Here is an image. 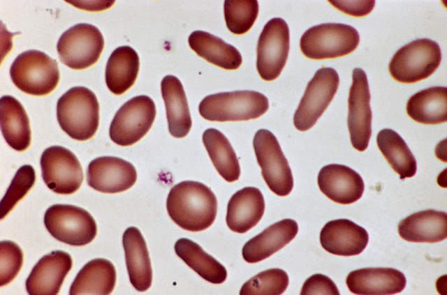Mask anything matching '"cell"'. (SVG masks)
Returning <instances> with one entry per match:
<instances>
[{
    "mask_svg": "<svg viewBox=\"0 0 447 295\" xmlns=\"http://www.w3.org/2000/svg\"><path fill=\"white\" fill-rule=\"evenodd\" d=\"M406 113L415 121L436 125L447 121V89L432 86L417 92L406 103Z\"/></svg>",
    "mask_w": 447,
    "mask_h": 295,
    "instance_id": "4316f807",
    "label": "cell"
},
{
    "mask_svg": "<svg viewBox=\"0 0 447 295\" xmlns=\"http://www.w3.org/2000/svg\"><path fill=\"white\" fill-rule=\"evenodd\" d=\"M188 42L199 56L221 68L236 70L242 64V56L234 46L208 32L195 31Z\"/></svg>",
    "mask_w": 447,
    "mask_h": 295,
    "instance_id": "83f0119b",
    "label": "cell"
},
{
    "mask_svg": "<svg viewBox=\"0 0 447 295\" xmlns=\"http://www.w3.org/2000/svg\"><path fill=\"white\" fill-rule=\"evenodd\" d=\"M73 266L71 255L61 250L43 256L34 266L26 280L30 295H56Z\"/></svg>",
    "mask_w": 447,
    "mask_h": 295,
    "instance_id": "2e32d148",
    "label": "cell"
},
{
    "mask_svg": "<svg viewBox=\"0 0 447 295\" xmlns=\"http://www.w3.org/2000/svg\"><path fill=\"white\" fill-rule=\"evenodd\" d=\"M268 107V99L263 93L242 90L207 96L200 103L198 110L206 120L224 122L255 119Z\"/></svg>",
    "mask_w": 447,
    "mask_h": 295,
    "instance_id": "3957f363",
    "label": "cell"
},
{
    "mask_svg": "<svg viewBox=\"0 0 447 295\" xmlns=\"http://www.w3.org/2000/svg\"><path fill=\"white\" fill-rule=\"evenodd\" d=\"M287 273L280 268L263 271L242 287L240 295H279L285 292L288 285Z\"/></svg>",
    "mask_w": 447,
    "mask_h": 295,
    "instance_id": "836d02e7",
    "label": "cell"
},
{
    "mask_svg": "<svg viewBox=\"0 0 447 295\" xmlns=\"http://www.w3.org/2000/svg\"><path fill=\"white\" fill-rule=\"evenodd\" d=\"M166 208L170 218L181 228L189 232H200L214 222L217 200L214 192L205 184L184 181L170 189Z\"/></svg>",
    "mask_w": 447,
    "mask_h": 295,
    "instance_id": "6da1fadb",
    "label": "cell"
},
{
    "mask_svg": "<svg viewBox=\"0 0 447 295\" xmlns=\"http://www.w3.org/2000/svg\"><path fill=\"white\" fill-rule=\"evenodd\" d=\"M369 241L367 232L348 219L328 222L320 233L321 246L328 252L340 256L360 254Z\"/></svg>",
    "mask_w": 447,
    "mask_h": 295,
    "instance_id": "ac0fdd59",
    "label": "cell"
},
{
    "mask_svg": "<svg viewBox=\"0 0 447 295\" xmlns=\"http://www.w3.org/2000/svg\"><path fill=\"white\" fill-rule=\"evenodd\" d=\"M359 41V33L353 27L324 23L307 29L300 38V47L309 59H335L353 52Z\"/></svg>",
    "mask_w": 447,
    "mask_h": 295,
    "instance_id": "8992f818",
    "label": "cell"
},
{
    "mask_svg": "<svg viewBox=\"0 0 447 295\" xmlns=\"http://www.w3.org/2000/svg\"><path fill=\"white\" fill-rule=\"evenodd\" d=\"M265 211L264 197L255 187H245L237 191L227 206L226 224L237 233H245L261 220Z\"/></svg>",
    "mask_w": 447,
    "mask_h": 295,
    "instance_id": "44dd1931",
    "label": "cell"
},
{
    "mask_svg": "<svg viewBox=\"0 0 447 295\" xmlns=\"http://www.w3.org/2000/svg\"><path fill=\"white\" fill-rule=\"evenodd\" d=\"M104 39L99 29L94 25L75 24L59 37L57 50L59 59L74 70H82L94 64L103 50Z\"/></svg>",
    "mask_w": 447,
    "mask_h": 295,
    "instance_id": "9c48e42d",
    "label": "cell"
},
{
    "mask_svg": "<svg viewBox=\"0 0 447 295\" xmlns=\"http://www.w3.org/2000/svg\"><path fill=\"white\" fill-rule=\"evenodd\" d=\"M175 251L201 278L213 284H221L227 278L226 268L194 241L182 238L175 243Z\"/></svg>",
    "mask_w": 447,
    "mask_h": 295,
    "instance_id": "f546056e",
    "label": "cell"
},
{
    "mask_svg": "<svg viewBox=\"0 0 447 295\" xmlns=\"http://www.w3.org/2000/svg\"><path fill=\"white\" fill-rule=\"evenodd\" d=\"M348 98L347 124L352 146L358 151H363L367 148L372 135L369 88L367 75L362 69L354 68Z\"/></svg>",
    "mask_w": 447,
    "mask_h": 295,
    "instance_id": "5bb4252c",
    "label": "cell"
},
{
    "mask_svg": "<svg viewBox=\"0 0 447 295\" xmlns=\"http://www.w3.org/2000/svg\"><path fill=\"white\" fill-rule=\"evenodd\" d=\"M224 10L228 30L242 35L254 25L258 14V3L256 0H226Z\"/></svg>",
    "mask_w": 447,
    "mask_h": 295,
    "instance_id": "d6a6232c",
    "label": "cell"
},
{
    "mask_svg": "<svg viewBox=\"0 0 447 295\" xmlns=\"http://www.w3.org/2000/svg\"><path fill=\"white\" fill-rule=\"evenodd\" d=\"M441 61L439 44L429 38H420L400 48L391 59L388 70L396 81L411 84L433 74Z\"/></svg>",
    "mask_w": 447,
    "mask_h": 295,
    "instance_id": "5b68a950",
    "label": "cell"
},
{
    "mask_svg": "<svg viewBox=\"0 0 447 295\" xmlns=\"http://www.w3.org/2000/svg\"><path fill=\"white\" fill-rule=\"evenodd\" d=\"M1 130L7 144L17 151L26 150L31 143L28 116L22 105L11 96L0 100Z\"/></svg>",
    "mask_w": 447,
    "mask_h": 295,
    "instance_id": "d4e9b609",
    "label": "cell"
},
{
    "mask_svg": "<svg viewBox=\"0 0 447 295\" xmlns=\"http://www.w3.org/2000/svg\"><path fill=\"white\" fill-rule=\"evenodd\" d=\"M301 295H339L335 282L328 276L316 273L306 280L302 285Z\"/></svg>",
    "mask_w": 447,
    "mask_h": 295,
    "instance_id": "8d00e7d4",
    "label": "cell"
},
{
    "mask_svg": "<svg viewBox=\"0 0 447 295\" xmlns=\"http://www.w3.org/2000/svg\"><path fill=\"white\" fill-rule=\"evenodd\" d=\"M57 117L60 127L69 137L78 141L89 139L99 123L96 96L85 86L70 89L57 101Z\"/></svg>",
    "mask_w": 447,
    "mask_h": 295,
    "instance_id": "7a4b0ae2",
    "label": "cell"
},
{
    "mask_svg": "<svg viewBox=\"0 0 447 295\" xmlns=\"http://www.w3.org/2000/svg\"><path fill=\"white\" fill-rule=\"evenodd\" d=\"M161 89L169 133L174 137H184L190 131L192 121L183 86L178 78L169 75L163 78Z\"/></svg>",
    "mask_w": 447,
    "mask_h": 295,
    "instance_id": "cb8c5ba5",
    "label": "cell"
},
{
    "mask_svg": "<svg viewBox=\"0 0 447 295\" xmlns=\"http://www.w3.org/2000/svg\"><path fill=\"white\" fill-rule=\"evenodd\" d=\"M122 244L131 283L139 292L147 290L152 282V269L145 241L135 227L123 234Z\"/></svg>",
    "mask_w": 447,
    "mask_h": 295,
    "instance_id": "603a6c76",
    "label": "cell"
},
{
    "mask_svg": "<svg viewBox=\"0 0 447 295\" xmlns=\"http://www.w3.org/2000/svg\"><path fill=\"white\" fill-rule=\"evenodd\" d=\"M203 142L218 173L228 182L237 181L240 167L237 156L226 137L215 128L203 134Z\"/></svg>",
    "mask_w": 447,
    "mask_h": 295,
    "instance_id": "1f68e13d",
    "label": "cell"
},
{
    "mask_svg": "<svg viewBox=\"0 0 447 295\" xmlns=\"http://www.w3.org/2000/svg\"><path fill=\"white\" fill-rule=\"evenodd\" d=\"M351 292L358 295H390L401 292L406 280L393 268H364L351 271L346 277Z\"/></svg>",
    "mask_w": 447,
    "mask_h": 295,
    "instance_id": "d6986e66",
    "label": "cell"
},
{
    "mask_svg": "<svg viewBox=\"0 0 447 295\" xmlns=\"http://www.w3.org/2000/svg\"><path fill=\"white\" fill-rule=\"evenodd\" d=\"M339 10L354 17L368 15L375 5V1H329Z\"/></svg>",
    "mask_w": 447,
    "mask_h": 295,
    "instance_id": "74e56055",
    "label": "cell"
},
{
    "mask_svg": "<svg viewBox=\"0 0 447 295\" xmlns=\"http://www.w3.org/2000/svg\"><path fill=\"white\" fill-rule=\"evenodd\" d=\"M35 181L36 173L31 165H24L18 169L1 201V220L27 194Z\"/></svg>",
    "mask_w": 447,
    "mask_h": 295,
    "instance_id": "e575fe53",
    "label": "cell"
},
{
    "mask_svg": "<svg viewBox=\"0 0 447 295\" xmlns=\"http://www.w3.org/2000/svg\"><path fill=\"white\" fill-rule=\"evenodd\" d=\"M317 180L321 191L332 201L341 204L358 201L365 189L360 174L343 165L330 164L323 167Z\"/></svg>",
    "mask_w": 447,
    "mask_h": 295,
    "instance_id": "e0dca14e",
    "label": "cell"
},
{
    "mask_svg": "<svg viewBox=\"0 0 447 295\" xmlns=\"http://www.w3.org/2000/svg\"><path fill=\"white\" fill-rule=\"evenodd\" d=\"M10 75L20 90L38 96L51 93L59 81L57 61L36 50L19 54L11 64Z\"/></svg>",
    "mask_w": 447,
    "mask_h": 295,
    "instance_id": "277c9868",
    "label": "cell"
},
{
    "mask_svg": "<svg viewBox=\"0 0 447 295\" xmlns=\"http://www.w3.org/2000/svg\"><path fill=\"white\" fill-rule=\"evenodd\" d=\"M290 34L287 23L280 17L270 20L264 26L257 45L256 68L265 81L277 78L289 52Z\"/></svg>",
    "mask_w": 447,
    "mask_h": 295,
    "instance_id": "7c38bea8",
    "label": "cell"
},
{
    "mask_svg": "<svg viewBox=\"0 0 447 295\" xmlns=\"http://www.w3.org/2000/svg\"><path fill=\"white\" fill-rule=\"evenodd\" d=\"M41 167L45 183L56 193L72 194L82 183L81 165L75 154L65 147L47 148L41 155Z\"/></svg>",
    "mask_w": 447,
    "mask_h": 295,
    "instance_id": "4fadbf2b",
    "label": "cell"
},
{
    "mask_svg": "<svg viewBox=\"0 0 447 295\" xmlns=\"http://www.w3.org/2000/svg\"><path fill=\"white\" fill-rule=\"evenodd\" d=\"M253 146L269 188L278 196L288 195L293 187V178L276 137L267 129H260L254 137Z\"/></svg>",
    "mask_w": 447,
    "mask_h": 295,
    "instance_id": "ba28073f",
    "label": "cell"
},
{
    "mask_svg": "<svg viewBox=\"0 0 447 295\" xmlns=\"http://www.w3.org/2000/svg\"><path fill=\"white\" fill-rule=\"evenodd\" d=\"M155 116L156 107L151 98L145 95L132 98L116 112L110 126V137L119 146H131L147 133Z\"/></svg>",
    "mask_w": 447,
    "mask_h": 295,
    "instance_id": "30bf717a",
    "label": "cell"
},
{
    "mask_svg": "<svg viewBox=\"0 0 447 295\" xmlns=\"http://www.w3.org/2000/svg\"><path fill=\"white\" fill-rule=\"evenodd\" d=\"M140 66L138 53L130 46L116 48L110 54L105 68V83L115 95H121L135 82Z\"/></svg>",
    "mask_w": 447,
    "mask_h": 295,
    "instance_id": "f1b7e54d",
    "label": "cell"
},
{
    "mask_svg": "<svg viewBox=\"0 0 447 295\" xmlns=\"http://www.w3.org/2000/svg\"><path fill=\"white\" fill-rule=\"evenodd\" d=\"M116 282L114 265L105 259H94L78 272L69 290V294H110Z\"/></svg>",
    "mask_w": 447,
    "mask_h": 295,
    "instance_id": "484cf974",
    "label": "cell"
},
{
    "mask_svg": "<svg viewBox=\"0 0 447 295\" xmlns=\"http://www.w3.org/2000/svg\"><path fill=\"white\" fill-rule=\"evenodd\" d=\"M0 286L10 282L18 274L23 264V253L14 242L0 243Z\"/></svg>",
    "mask_w": 447,
    "mask_h": 295,
    "instance_id": "d590c367",
    "label": "cell"
},
{
    "mask_svg": "<svg viewBox=\"0 0 447 295\" xmlns=\"http://www.w3.org/2000/svg\"><path fill=\"white\" fill-rule=\"evenodd\" d=\"M376 144L390 167L401 179L413 176L417 170L414 156L405 141L395 130L384 128L376 136Z\"/></svg>",
    "mask_w": 447,
    "mask_h": 295,
    "instance_id": "4dcf8cb0",
    "label": "cell"
},
{
    "mask_svg": "<svg viewBox=\"0 0 447 295\" xmlns=\"http://www.w3.org/2000/svg\"><path fill=\"white\" fill-rule=\"evenodd\" d=\"M298 223L292 219L279 220L249 240L242 254L248 263H257L281 250L296 236Z\"/></svg>",
    "mask_w": 447,
    "mask_h": 295,
    "instance_id": "ffe728a7",
    "label": "cell"
},
{
    "mask_svg": "<svg viewBox=\"0 0 447 295\" xmlns=\"http://www.w3.org/2000/svg\"><path fill=\"white\" fill-rule=\"evenodd\" d=\"M339 83L338 73L332 68L323 67L316 72L294 114L293 123L298 130L314 126L332 101Z\"/></svg>",
    "mask_w": 447,
    "mask_h": 295,
    "instance_id": "8fae6325",
    "label": "cell"
},
{
    "mask_svg": "<svg viewBox=\"0 0 447 295\" xmlns=\"http://www.w3.org/2000/svg\"><path fill=\"white\" fill-rule=\"evenodd\" d=\"M137 172L129 162L114 156H102L91 160L87 171L88 185L104 193H117L132 187Z\"/></svg>",
    "mask_w": 447,
    "mask_h": 295,
    "instance_id": "9a60e30c",
    "label": "cell"
},
{
    "mask_svg": "<svg viewBox=\"0 0 447 295\" xmlns=\"http://www.w3.org/2000/svg\"><path fill=\"white\" fill-rule=\"evenodd\" d=\"M403 239L414 243H436L447 237V213L427 209L411 214L398 225Z\"/></svg>",
    "mask_w": 447,
    "mask_h": 295,
    "instance_id": "7402d4cb",
    "label": "cell"
},
{
    "mask_svg": "<svg viewBox=\"0 0 447 295\" xmlns=\"http://www.w3.org/2000/svg\"><path fill=\"white\" fill-rule=\"evenodd\" d=\"M44 224L54 239L74 246L89 243L97 233L96 223L91 215L70 204H57L49 207L44 215Z\"/></svg>",
    "mask_w": 447,
    "mask_h": 295,
    "instance_id": "52a82bcc",
    "label": "cell"
}]
</instances>
